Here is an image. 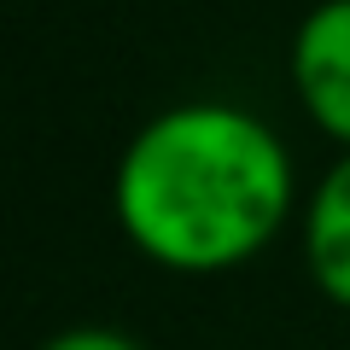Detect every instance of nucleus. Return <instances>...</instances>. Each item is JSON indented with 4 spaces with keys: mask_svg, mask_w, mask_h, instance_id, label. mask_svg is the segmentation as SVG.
Listing matches in <instances>:
<instances>
[{
    "mask_svg": "<svg viewBox=\"0 0 350 350\" xmlns=\"http://www.w3.org/2000/svg\"><path fill=\"white\" fill-rule=\"evenodd\" d=\"M298 163L234 100H181L135 129L111 175L123 239L170 275H228L298 216Z\"/></svg>",
    "mask_w": 350,
    "mask_h": 350,
    "instance_id": "obj_1",
    "label": "nucleus"
},
{
    "mask_svg": "<svg viewBox=\"0 0 350 350\" xmlns=\"http://www.w3.org/2000/svg\"><path fill=\"white\" fill-rule=\"evenodd\" d=\"M286 70L304 117L338 152H350V0H315L298 18Z\"/></svg>",
    "mask_w": 350,
    "mask_h": 350,
    "instance_id": "obj_2",
    "label": "nucleus"
},
{
    "mask_svg": "<svg viewBox=\"0 0 350 350\" xmlns=\"http://www.w3.org/2000/svg\"><path fill=\"white\" fill-rule=\"evenodd\" d=\"M298 245L315 292L350 315V152H338L298 204Z\"/></svg>",
    "mask_w": 350,
    "mask_h": 350,
    "instance_id": "obj_3",
    "label": "nucleus"
},
{
    "mask_svg": "<svg viewBox=\"0 0 350 350\" xmlns=\"http://www.w3.org/2000/svg\"><path fill=\"white\" fill-rule=\"evenodd\" d=\"M41 350H140L129 333H117V327H100V321H82V327H64V333H53Z\"/></svg>",
    "mask_w": 350,
    "mask_h": 350,
    "instance_id": "obj_4",
    "label": "nucleus"
}]
</instances>
